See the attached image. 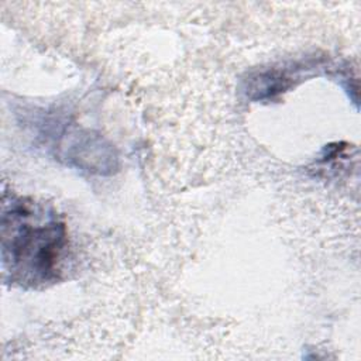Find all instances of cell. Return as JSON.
I'll return each mask as SVG.
<instances>
[{"instance_id": "1", "label": "cell", "mask_w": 361, "mask_h": 361, "mask_svg": "<svg viewBox=\"0 0 361 361\" xmlns=\"http://www.w3.org/2000/svg\"><path fill=\"white\" fill-rule=\"evenodd\" d=\"M0 234L3 272L13 285L37 288L58 279L68 230L51 206L4 195Z\"/></svg>"}]
</instances>
